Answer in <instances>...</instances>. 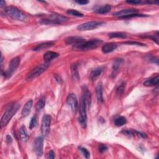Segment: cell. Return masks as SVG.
I'll list each match as a JSON object with an SVG mask.
<instances>
[{"label":"cell","instance_id":"obj_11","mask_svg":"<svg viewBox=\"0 0 159 159\" xmlns=\"http://www.w3.org/2000/svg\"><path fill=\"white\" fill-rule=\"evenodd\" d=\"M67 104L71 108L73 111H75L78 106V99L76 95L73 93L70 94L67 99Z\"/></svg>","mask_w":159,"mask_h":159},{"label":"cell","instance_id":"obj_19","mask_svg":"<svg viewBox=\"0 0 159 159\" xmlns=\"http://www.w3.org/2000/svg\"><path fill=\"white\" fill-rule=\"evenodd\" d=\"M58 54L52 52V51H48L44 55V60H45V62L49 63L50 61L52 60L54 58H56L58 57Z\"/></svg>","mask_w":159,"mask_h":159},{"label":"cell","instance_id":"obj_7","mask_svg":"<svg viewBox=\"0 0 159 159\" xmlns=\"http://www.w3.org/2000/svg\"><path fill=\"white\" fill-rule=\"evenodd\" d=\"M104 24V23L101 22V21H90V22L85 23L83 24L79 25L77 27V29L80 31L91 30L95 29L101 26Z\"/></svg>","mask_w":159,"mask_h":159},{"label":"cell","instance_id":"obj_29","mask_svg":"<svg viewBox=\"0 0 159 159\" xmlns=\"http://www.w3.org/2000/svg\"><path fill=\"white\" fill-rule=\"evenodd\" d=\"M67 13L69 15L73 16H76V17H83L84 15L82 12H79L76 10L75 9H69L67 11Z\"/></svg>","mask_w":159,"mask_h":159},{"label":"cell","instance_id":"obj_22","mask_svg":"<svg viewBox=\"0 0 159 159\" xmlns=\"http://www.w3.org/2000/svg\"><path fill=\"white\" fill-rule=\"evenodd\" d=\"M159 82V77L158 76H156L155 77L149 78L144 83V85L146 87H151V86H155L158 85Z\"/></svg>","mask_w":159,"mask_h":159},{"label":"cell","instance_id":"obj_21","mask_svg":"<svg viewBox=\"0 0 159 159\" xmlns=\"http://www.w3.org/2000/svg\"><path fill=\"white\" fill-rule=\"evenodd\" d=\"M123 62L122 59L119 58V59H116L114 63H113V72H112V76L113 77H115L118 70L121 66V65L122 64V63Z\"/></svg>","mask_w":159,"mask_h":159},{"label":"cell","instance_id":"obj_34","mask_svg":"<svg viewBox=\"0 0 159 159\" xmlns=\"http://www.w3.org/2000/svg\"><path fill=\"white\" fill-rule=\"evenodd\" d=\"M126 3H128L129 4H132V5H139V4H141L142 3V1H139V0H133V1H127Z\"/></svg>","mask_w":159,"mask_h":159},{"label":"cell","instance_id":"obj_25","mask_svg":"<svg viewBox=\"0 0 159 159\" xmlns=\"http://www.w3.org/2000/svg\"><path fill=\"white\" fill-rule=\"evenodd\" d=\"M111 6L109 5H106L105 6H103L99 8L98 9H96L94 11L98 14H106L111 11Z\"/></svg>","mask_w":159,"mask_h":159},{"label":"cell","instance_id":"obj_18","mask_svg":"<svg viewBox=\"0 0 159 159\" xmlns=\"http://www.w3.org/2000/svg\"><path fill=\"white\" fill-rule=\"evenodd\" d=\"M103 70H104V68L101 67L94 69L93 70L91 71V72L90 73V79L92 81L96 80V79L99 76H100V75L102 73Z\"/></svg>","mask_w":159,"mask_h":159},{"label":"cell","instance_id":"obj_26","mask_svg":"<svg viewBox=\"0 0 159 159\" xmlns=\"http://www.w3.org/2000/svg\"><path fill=\"white\" fill-rule=\"evenodd\" d=\"M127 122L126 118L124 116H119L118 118H116L115 120V124L116 126H122L124 124H125Z\"/></svg>","mask_w":159,"mask_h":159},{"label":"cell","instance_id":"obj_33","mask_svg":"<svg viewBox=\"0 0 159 159\" xmlns=\"http://www.w3.org/2000/svg\"><path fill=\"white\" fill-rule=\"evenodd\" d=\"M108 149V147L106 145L104 144H101L100 146H99V150L101 153H103L106 150Z\"/></svg>","mask_w":159,"mask_h":159},{"label":"cell","instance_id":"obj_38","mask_svg":"<svg viewBox=\"0 0 159 159\" xmlns=\"http://www.w3.org/2000/svg\"><path fill=\"white\" fill-rule=\"evenodd\" d=\"M6 142L8 143V144H11V143L12 141V137L8 135L6 136Z\"/></svg>","mask_w":159,"mask_h":159},{"label":"cell","instance_id":"obj_36","mask_svg":"<svg viewBox=\"0 0 159 159\" xmlns=\"http://www.w3.org/2000/svg\"><path fill=\"white\" fill-rule=\"evenodd\" d=\"M78 4H80V5H87L89 3L88 1H85V0H81V1H76V2Z\"/></svg>","mask_w":159,"mask_h":159},{"label":"cell","instance_id":"obj_23","mask_svg":"<svg viewBox=\"0 0 159 159\" xmlns=\"http://www.w3.org/2000/svg\"><path fill=\"white\" fill-rule=\"evenodd\" d=\"M71 73L73 80H79L80 75L78 70V66L76 63H73L71 65Z\"/></svg>","mask_w":159,"mask_h":159},{"label":"cell","instance_id":"obj_9","mask_svg":"<svg viewBox=\"0 0 159 159\" xmlns=\"http://www.w3.org/2000/svg\"><path fill=\"white\" fill-rule=\"evenodd\" d=\"M44 138L42 137H38L34 140V149L37 156L41 157L43 154Z\"/></svg>","mask_w":159,"mask_h":159},{"label":"cell","instance_id":"obj_12","mask_svg":"<svg viewBox=\"0 0 159 159\" xmlns=\"http://www.w3.org/2000/svg\"><path fill=\"white\" fill-rule=\"evenodd\" d=\"M48 18H49L50 19L53 21L55 24H59L63 23L67 21V20H68V19L66 17L63 16H62L60 14H51L48 17Z\"/></svg>","mask_w":159,"mask_h":159},{"label":"cell","instance_id":"obj_37","mask_svg":"<svg viewBox=\"0 0 159 159\" xmlns=\"http://www.w3.org/2000/svg\"><path fill=\"white\" fill-rule=\"evenodd\" d=\"M125 44H136V45H142L144 46L145 45V44H141V43H139V42H125Z\"/></svg>","mask_w":159,"mask_h":159},{"label":"cell","instance_id":"obj_17","mask_svg":"<svg viewBox=\"0 0 159 159\" xmlns=\"http://www.w3.org/2000/svg\"><path fill=\"white\" fill-rule=\"evenodd\" d=\"M54 44L53 42H48L42 43V44H38L36 47H34V48L33 49V50L34 51H42V50L45 49L49 48V47H52Z\"/></svg>","mask_w":159,"mask_h":159},{"label":"cell","instance_id":"obj_27","mask_svg":"<svg viewBox=\"0 0 159 159\" xmlns=\"http://www.w3.org/2000/svg\"><path fill=\"white\" fill-rule=\"evenodd\" d=\"M110 38H121L125 39L127 36L123 33H119V32H116V33H111L109 34Z\"/></svg>","mask_w":159,"mask_h":159},{"label":"cell","instance_id":"obj_1","mask_svg":"<svg viewBox=\"0 0 159 159\" xmlns=\"http://www.w3.org/2000/svg\"><path fill=\"white\" fill-rule=\"evenodd\" d=\"M102 41L100 39H91L88 41H83L73 46V49L75 51H89L96 49L102 44Z\"/></svg>","mask_w":159,"mask_h":159},{"label":"cell","instance_id":"obj_39","mask_svg":"<svg viewBox=\"0 0 159 159\" xmlns=\"http://www.w3.org/2000/svg\"><path fill=\"white\" fill-rule=\"evenodd\" d=\"M55 79H56V80L59 83H62V79H61V78L58 76V75H55Z\"/></svg>","mask_w":159,"mask_h":159},{"label":"cell","instance_id":"obj_8","mask_svg":"<svg viewBox=\"0 0 159 159\" xmlns=\"http://www.w3.org/2000/svg\"><path fill=\"white\" fill-rule=\"evenodd\" d=\"M51 117L49 115L44 116L41 124V132L43 136H46L49 134L51 128Z\"/></svg>","mask_w":159,"mask_h":159},{"label":"cell","instance_id":"obj_3","mask_svg":"<svg viewBox=\"0 0 159 159\" xmlns=\"http://www.w3.org/2000/svg\"><path fill=\"white\" fill-rule=\"evenodd\" d=\"M5 12L8 16L14 19L21 21H24L26 19L25 14L16 7L8 6L6 8Z\"/></svg>","mask_w":159,"mask_h":159},{"label":"cell","instance_id":"obj_15","mask_svg":"<svg viewBox=\"0 0 159 159\" xmlns=\"http://www.w3.org/2000/svg\"><path fill=\"white\" fill-rule=\"evenodd\" d=\"M33 100H29L26 103V104L24 105L22 110L21 115L23 117H27L29 115L31 108L33 107Z\"/></svg>","mask_w":159,"mask_h":159},{"label":"cell","instance_id":"obj_20","mask_svg":"<svg viewBox=\"0 0 159 159\" xmlns=\"http://www.w3.org/2000/svg\"><path fill=\"white\" fill-rule=\"evenodd\" d=\"M103 85L101 83H99L96 88V93L97 100L99 103L103 102Z\"/></svg>","mask_w":159,"mask_h":159},{"label":"cell","instance_id":"obj_13","mask_svg":"<svg viewBox=\"0 0 159 159\" xmlns=\"http://www.w3.org/2000/svg\"><path fill=\"white\" fill-rule=\"evenodd\" d=\"M118 47V45L115 43H106L102 47V51L104 54H108L115 51Z\"/></svg>","mask_w":159,"mask_h":159},{"label":"cell","instance_id":"obj_40","mask_svg":"<svg viewBox=\"0 0 159 159\" xmlns=\"http://www.w3.org/2000/svg\"><path fill=\"white\" fill-rule=\"evenodd\" d=\"M4 5H5V2L4 1H2L1 5H0V6H1V8H3L4 6Z\"/></svg>","mask_w":159,"mask_h":159},{"label":"cell","instance_id":"obj_10","mask_svg":"<svg viewBox=\"0 0 159 159\" xmlns=\"http://www.w3.org/2000/svg\"><path fill=\"white\" fill-rule=\"evenodd\" d=\"M137 11L134 9H126L120 11H118L113 14V15L116 17L119 18H128L129 16H131L134 14H137Z\"/></svg>","mask_w":159,"mask_h":159},{"label":"cell","instance_id":"obj_5","mask_svg":"<svg viewBox=\"0 0 159 159\" xmlns=\"http://www.w3.org/2000/svg\"><path fill=\"white\" fill-rule=\"evenodd\" d=\"M21 59L19 57H16L13 58L9 62V68L8 70L4 72L2 75L5 76V78H9L11 77L12 73L15 72V70L17 69L18 67L19 63H20Z\"/></svg>","mask_w":159,"mask_h":159},{"label":"cell","instance_id":"obj_28","mask_svg":"<svg viewBox=\"0 0 159 159\" xmlns=\"http://www.w3.org/2000/svg\"><path fill=\"white\" fill-rule=\"evenodd\" d=\"M45 104V99L44 97H42L41 98L39 99V100L36 104V109L38 112H39V111H41L44 108Z\"/></svg>","mask_w":159,"mask_h":159},{"label":"cell","instance_id":"obj_31","mask_svg":"<svg viewBox=\"0 0 159 159\" xmlns=\"http://www.w3.org/2000/svg\"><path fill=\"white\" fill-rule=\"evenodd\" d=\"M79 149H80V150H81V152H82V154H83V155L85 156V158H88L90 157V154L89 151H88L87 149L83 148V147H80Z\"/></svg>","mask_w":159,"mask_h":159},{"label":"cell","instance_id":"obj_16","mask_svg":"<svg viewBox=\"0 0 159 159\" xmlns=\"http://www.w3.org/2000/svg\"><path fill=\"white\" fill-rule=\"evenodd\" d=\"M85 39H83L82 37H79V36H72L69 37L66 39L65 42L68 45H75L80 42L83 41Z\"/></svg>","mask_w":159,"mask_h":159},{"label":"cell","instance_id":"obj_4","mask_svg":"<svg viewBox=\"0 0 159 159\" xmlns=\"http://www.w3.org/2000/svg\"><path fill=\"white\" fill-rule=\"evenodd\" d=\"M49 67V63L45 62L44 64H41L37 67H36L34 69L32 70L30 73H28L26 80H33L34 78H36L41 75L42 73H44Z\"/></svg>","mask_w":159,"mask_h":159},{"label":"cell","instance_id":"obj_30","mask_svg":"<svg viewBox=\"0 0 159 159\" xmlns=\"http://www.w3.org/2000/svg\"><path fill=\"white\" fill-rule=\"evenodd\" d=\"M37 124V118L36 116H34L33 118H31L30 124H29V128L30 129H33L36 126Z\"/></svg>","mask_w":159,"mask_h":159},{"label":"cell","instance_id":"obj_2","mask_svg":"<svg viewBox=\"0 0 159 159\" xmlns=\"http://www.w3.org/2000/svg\"><path fill=\"white\" fill-rule=\"evenodd\" d=\"M19 108V104L18 103H14L6 109L1 120L2 128H3V127L6 126L8 124V122L10 121V120L12 119L14 115L16 113Z\"/></svg>","mask_w":159,"mask_h":159},{"label":"cell","instance_id":"obj_14","mask_svg":"<svg viewBox=\"0 0 159 159\" xmlns=\"http://www.w3.org/2000/svg\"><path fill=\"white\" fill-rule=\"evenodd\" d=\"M82 99L85 101V104H87V106H90L91 101V93L89 91L88 89H87L85 87L83 90V94Z\"/></svg>","mask_w":159,"mask_h":159},{"label":"cell","instance_id":"obj_6","mask_svg":"<svg viewBox=\"0 0 159 159\" xmlns=\"http://www.w3.org/2000/svg\"><path fill=\"white\" fill-rule=\"evenodd\" d=\"M87 104H85V101L81 99L80 105V117H79V122L83 128H86L87 126Z\"/></svg>","mask_w":159,"mask_h":159},{"label":"cell","instance_id":"obj_35","mask_svg":"<svg viewBox=\"0 0 159 159\" xmlns=\"http://www.w3.org/2000/svg\"><path fill=\"white\" fill-rule=\"evenodd\" d=\"M47 158H55V154H54V151L51 150L49 152L48 156H47Z\"/></svg>","mask_w":159,"mask_h":159},{"label":"cell","instance_id":"obj_24","mask_svg":"<svg viewBox=\"0 0 159 159\" xmlns=\"http://www.w3.org/2000/svg\"><path fill=\"white\" fill-rule=\"evenodd\" d=\"M19 135L21 137V139H22L23 141L24 142H26L28 139H29V135H28V132L27 131V129L26 128V127L23 125L21 128H20L19 130Z\"/></svg>","mask_w":159,"mask_h":159},{"label":"cell","instance_id":"obj_32","mask_svg":"<svg viewBox=\"0 0 159 159\" xmlns=\"http://www.w3.org/2000/svg\"><path fill=\"white\" fill-rule=\"evenodd\" d=\"M124 88H125V83H123L117 89V93L118 94H122L124 91Z\"/></svg>","mask_w":159,"mask_h":159}]
</instances>
